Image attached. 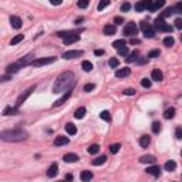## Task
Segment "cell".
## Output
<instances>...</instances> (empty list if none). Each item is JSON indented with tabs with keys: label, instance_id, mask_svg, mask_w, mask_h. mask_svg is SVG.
<instances>
[{
	"label": "cell",
	"instance_id": "ac0fdd59",
	"mask_svg": "<svg viewBox=\"0 0 182 182\" xmlns=\"http://www.w3.org/2000/svg\"><path fill=\"white\" fill-rule=\"evenodd\" d=\"M117 33V28L114 24H105L104 26V34L105 36H113Z\"/></svg>",
	"mask_w": 182,
	"mask_h": 182
},
{
	"label": "cell",
	"instance_id": "f5cc1de1",
	"mask_svg": "<svg viewBox=\"0 0 182 182\" xmlns=\"http://www.w3.org/2000/svg\"><path fill=\"white\" fill-rule=\"evenodd\" d=\"M161 31H165V33H172V27L169 24H165V26L161 28Z\"/></svg>",
	"mask_w": 182,
	"mask_h": 182
},
{
	"label": "cell",
	"instance_id": "9a60e30c",
	"mask_svg": "<svg viewBox=\"0 0 182 182\" xmlns=\"http://www.w3.org/2000/svg\"><path fill=\"white\" fill-rule=\"evenodd\" d=\"M22 19L20 17H17V16H12L10 17V24H12V27L13 28H16V30H19L20 27H22Z\"/></svg>",
	"mask_w": 182,
	"mask_h": 182
},
{
	"label": "cell",
	"instance_id": "d6a6232c",
	"mask_svg": "<svg viewBox=\"0 0 182 182\" xmlns=\"http://www.w3.org/2000/svg\"><path fill=\"white\" fill-rule=\"evenodd\" d=\"M81 67H83V70H84V71H87V73H88V71H91V70L94 68V67H92V64H91L90 61H87V60H84V61H83Z\"/></svg>",
	"mask_w": 182,
	"mask_h": 182
},
{
	"label": "cell",
	"instance_id": "ba28073f",
	"mask_svg": "<svg viewBox=\"0 0 182 182\" xmlns=\"http://www.w3.org/2000/svg\"><path fill=\"white\" fill-rule=\"evenodd\" d=\"M71 94H73V88H70V90H67V91H65V94H64V95H63L61 98H58V100H57V101H56V103L53 104V107H58V105L64 104L65 101H67V100H68V98L71 97Z\"/></svg>",
	"mask_w": 182,
	"mask_h": 182
},
{
	"label": "cell",
	"instance_id": "91938a15",
	"mask_svg": "<svg viewBox=\"0 0 182 182\" xmlns=\"http://www.w3.org/2000/svg\"><path fill=\"white\" fill-rule=\"evenodd\" d=\"M131 44H134V46H135V44H140V43H141V40L140 39H131V41H130Z\"/></svg>",
	"mask_w": 182,
	"mask_h": 182
},
{
	"label": "cell",
	"instance_id": "e7e4bbea",
	"mask_svg": "<svg viewBox=\"0 0 182 182\" xmlns=\"http://www.w3.org/2000/svg\"><path fill=\"white\" fill-rule=\"evenodd\" d=\"M9 78H10V76H3V77H1V81H7Z\"/></svg>",
	"mask_w": 182,
	"mask_h": 182
},
{
	"label": "cell",
	"instance_id": "44dd1931",
	"mask_svg": "<svg viewBox=\"0 0 182 182\" xmlns=\"http://www.w3.org/2000/svg\"><path fill=\"white\" fill-rule=\"evenodd\" d=\"M19 111V108L14 105V107H6L4 110H3V115H14L16 113Z\"/></svg>",
	"mask_w": 182,
	"mask_h": 182
},
{
	"label": "cell",
	"instance_id": "e575fe53",
	"mask_svg": "<svg viewBox=\"0 0 182 182\" xmlns=\"http://www.w3.org/2000/svg\"><path fill=\"white\" fill-rule=\"evenodd\" d=\"M108 64H110V67H111V68H117L118 65H119V60H118L117 57H113V58H110Z\"/></svg>",
	"mask_w": 182,
	"mask_h": 182
},
{
	"label": "cell",
	"instance_id": "d6986e66",
	"mask_svg": "<svg viewBox=\"0 0 182 182\" xmlns=\"http://www.w3.org/2000/svg\"><path fill=\"white\" fill-rule=\"evenodd\" d=\"M155 156L154 155H142L140 158V162L141 164H155Z\"/></svg>",
	"mask_w": 182,
	"mask_h": 182
},
{
	"label": "cell",
	"instance_id": "7a4b0ae2",
	"mask_svg": "<svg viewBox=\"0 0 182 182\" xmlns=\"http://www.w3.org/2000/svg\"><path fill=\"white\" fill-rule=\"evenodd\" d=\"M0 138L3 141H24L28 138V134L24 130H9V131H1L0 132Z\"/></svg>",
	"mask_w": 182,
	"mask_h": 182
},
{
	"label": "cell",
	"instance_id": "d4e9b609",
	"mask_svg": "<svg viewBox=\"0 0 182 182\" xmlns=\"http://www.w3.org/2000/svg\"><path fill=\"white\" fill-rule=\"evenodd\" d=\"M174 117H175V108H174V107L167 108L165 113H164V118H165V119H171V118H174Z\"/></svg>",
	"mask_w": 182,
	"mask_h": 182
},
{
	"label": "cell",
	"instance_id": "7dc6e473",
	"mask_svg": "<svg viewBox=\"0 0 182 182\" xmlns=\"http://www.w3.org/2000/svg\"><path fill=\"white\" fill-rule=\"evenodd\" d=\"M141 85H142L144 88H149V87H151V80L142 78V80H141Z\"/></svg>",
	"mask_w": 182,
	"mask_h": 182
},
{
	"label": "cell",
	"instance_id": "e0dca14e",
	"mask_svg": "<svg viewBox=\"0 0 182 182\" xmlns=\"http://www.w3.org/2000/svg\"><path fill=\"white\" fill-rule=\"evenodd\" d=\"M20 68H23V67L19 64V61H17V63H13V64L9 65V67L6 68V73H7V74H13V73H17Z\"/></svg>",
	"mask_w": 182,
	"mask_h": 182
},
{
	"label": "cell",
	"instance_id": "be15d7a7",
	"mask_svg": "<svg viewBox=\"0 0 182 182\" xmlns=\"http://www.w3.org/2000/svg\"><path fill=\"white\" fill-rule=\"evenodd\" d=\"M65 179H67V181H73V175H71V174H67V175H65Z\"/></svg>",
	"mask_w": 182,
	"mask_h": 182
},
{
	"label": "cell",
	"instance_id": "6f0895ef",
	"mask_svg": "<svg viewBox=\"0 0 182 182\" xmlns=\"http://www.w3.org/2000/svg\"><path fill=\"white\" fill-rule=\"evenodd\" d=\"M104 49H97V50H95V51H94V54H95V56H103V54H104Z\"/></svg>",
	"mask_w": 182,
	"mask_h": 182
},
{
	"label": "cell",
	"instance_id": "9f6ffc18",
	"mask_svg": "<svg viewBox=\"0 0 182 182\" xmlns=\"http://www.w3.org/2000/svg\"><path fill=\"white\" fill-rule=\"evenodd\" d=\"M50 3H51L53 6H60L63 3V0H50Z\"/></svg>",
	"mask_w": 182,
	"mask_h": 182
},
{
	"label": "cell",
	"instance_id": "003e7915",
	"mask_svg": "<svg viewBox=\"0 0 182 182\" xmlns=\"http://www.w3.org/2000/svg\"><path fill=\"white\" fill-rule=\"evenodd\" d=\"M181 155H182V151H181Z\"/></svg>",
	"mask_w": 182,
	"mask_h": 182
},
{
	"label": "cell",
	"instance_id": "94428289",
	"mask_svg": "<svg viewBox=\"0 0 182 182\" xmlns=\"http://www.w3.org/2000/svg\"><path fill=\"white\" fill-rule=\"evenodd\" d=\"M175 10H176V13H182V3H179V4L175 7Z\"/></svg>",
	"mask_w": 182,
	"mask_h": 182
},
{
	"label": "cell",
	"instance_id": "277c9868",
	"mask_svg": "<svg viewBox=\"0 0 182 182\" xmlns=\"http://www.w3.org/2000/svg\"><path fill=\"white\" fill-rule=\"evenodd\" d=\"M141 28H142L144 36H145L147 39H151V37H154V36H155V27L148 26L145 22H141Z\"/></svg>",
	"mask_w": 182,
	"mask_h": 182
},
{
	"label": "cell",
	"instance_id": "6125c7cd",
	"mask_svg": "<svg viewBox=\"0 0 182 182\" xmlns=\"http://www.w3.org/2000/svg\"><path fill=\"white\" fill-rule=\"evenodd\" d=\"M145 61H147V58H142V57H141V58L138 57V60H137V63H138V64H144Z\"/></svg>",
	"mask_w": 182,
	"mask_h": 182
},
{
	"label": "cell",
	"instance_id": "1f68e13d",
	"mask_svg": "<svg viewBox=\"0 0 182 182\" xmlns=\"http://www.w3.org/2000/svg\"><path fill=\"white\" fill-rule=\"evenodd\" d=\"M23 39H24L23 34H17V36H14L13 39H12V41H10V46H16V44H19Z\"/></svg>",
	"mask_w": 182,
	"mask_h": 182
},
{
	"label": "cell",
	"instance_id": "7c38bea8",
	"mask_svg": "<svg viewBox=\"0 0 182 182\" xmlns=\"http://www.w3.org/2000/svg\"><path fill=\"white\" fill-rule=\"evenodd\" d=\"M130 74H131V70L128 67H125V68H118L117 71H115V77H118V78H125V77H128Z\"/></svg>",
	"mask_w": 182,
	"mask_h": 182
},
{
	"label": "cell",
	"instance_id": "60d3db41",
	"mask_svg": "<svg viewBox=\"0 0 182 182\" xmlns=\"http://www.w3.org/2000/svg\"><path fill=\"white\" fill-rule=\"evenodd\" d=\"M152 132L154 134H159L161 132V124L159 122H152Z\"/></svg>",
	"mask_w": 182,
	"mask_h": 182
},
{
	"label": "cell",
	"instance_id": "3957f363",
	"mask_svg": "<svg viewBox=\"0 0 182 182\" xmlns=\"http://www.w3.org/2000/svg\"><path fill=\"white\" fill-rule=\"evenodd\" d=\"M138 30H140L138 26H137L134 22H130V23H127V24H125V27H124V30H122V31H124V34H125V36L134 37V36H137V34H138Z\"/></svg>",
	"mask_w": 182,
	"mask_h": 182
},
{
	"label": "cell",
	"instance_id": "cb8c5ba5",
	"mask_svg": "<svg viewBox=\"0 0 182 182\" xmlns=\"http://www.w3.org/2000/svg\"><path fill=\"white\" fill-rule=\"evenodd\" d=\"M105 161H107V156L105 155H101V156H97L95 159H92L91 162H92V165H95V167H100V165H103Z\"/></svg>",
	"mask_w": 182,
	"mask_h": 182
},
{
	"label": "cell",
	"instance_id": "f6af8a7d",
	"mask_svg": "<svg viewBox=\"0 0 182 182\" xmlns=\"http://www.w3.org/2000/svg\"><path fill=\"white\" fill-rule=\"evenodd\" d=\"M108 4H110V0H101V1L98 3V10H104Z\"/></svg>",
	"mask_w": 182,
	"mask_h": 182
},
{
	"label": "cell",
	"instance_id": "f1b7e54d",
	"mask_svg": "<svg viewBox=\"0 0 182 182\" xmlns=\"http://www.w3.org/2000/svg\"><path fill=\"white\" fill-rule=\"evenodd\" d=\"M149 142H151V138H149L148 135H142V137L140 138V145H141L142 148H147V147L149 145Z\"/></svg>",
	"mask_w": 182,
	"mask_h": 182
},
{
	"label": "cell",
	"instance_id": "7bdbcfd3",
	"mask_svg": "<svg viewBox=\"0 0 182 182\" xmlns=\"http://www.w3.org/2000/svg\"><path fill=\"white\" fill-rule=\"evenodd\" d=\"M117 50H118V54H119V56H128V47H127V46H122V47H119Z\"/></svg>",
	"mask_w": 182,
	"mask_h": 182
},
{
	"label": "cell",
	"instance_id": "2e32d148",
	"mask_svg": "<svg viewBox=\"0 0 182 182\" xmlns=\"http://www.w3.org/2000/svg\"><path fill=\"white\" fill-rule=\"evenodd\" d=\"M57 172H58V165L54 162V164L50 165V168L47 169V176H49V178H54V176L57 175Z\"/></svg>",
	"mask_w": 182,
	"mask_h": 182
},
{
	"label": "cell",
	"instance_id": "603a6c76",
	"mask_svg": "<svg viewBox=\"0 0 182 182\" xmlns=\"http://www.w3.org/2000/svg\"><path fill=\"white\" fill-rule=\"evenodd\" d=\"M151 78H152L154 81H162L164 76H162V73H161L159 70H152V73H151Z\"/></svg>",
	"mask_w": 182,
	"mask_h": 182
},
{
	"label": "cell",
	"instance_id": "b9f144b4",
	"mask_svg": "<svg viewBox=\"0 0 182 182\" xmlns=\"http://www.w3.org/2000/svg\"><path fill=\"white\" fill-rule=\"evenodd\" d=\"M88 4H90V0H78V3H77V6L80 9H85Z\"/></svg>",
	"mask_w": 182,
	"mask_h": 182
},
{
	"label": "cell",
	"instance_id": "4316f807",
	"mask_svg": "<svg viewBox=\"0 0 182 182\" xmlns=\"http://www.w3.org/2000/svg\"><path fill=\"white\" fill-rule=\"evenodd\" d=\"M138 57H140V51H138V50H134V51L127 57V61H128V63H134V61L138 60Z\"/></svg>",
	"mask_w": 182,
	"mask_h": 182
},
{
	"label": "cell",
	"instance_id": "30bf717a",
	"mask_svg": "<svg viewBox=\"0 0 182 182\" xmlns=\"http://www.w3.org/2000/svg\"><path fill=\"white\" fill-rule=\"evenodd\" d=\"M164 4H165V0H154L148 10H149V12H156V10H159L161 7H164Z\"/></svg>",
	"mask_w": 182,
	"mask_h": 182
},
{
	"label": "cell",
	"instance_id": "f546056e",
	"mask_svg": "<svg viewBox=\"0 0 182 182\" xmlns=\"http://www.w3.org/2000/svg\"><path fill=\"white\" fill-rule=\"evenodd\" d=\"M65 131H67L70 135H74V134H77V128H76V125H74V124H71V122L65 124Z\"/></svg>",
	"mask_w": 182,
	"mask_h": 182
},
{
	"label": "cell",
	"instance_id": "9c48e42d",
	"mask_svg": "<svg viewBox=\"0 0 182 182\" xmlns=\"http://www.w3.org/2000/svg\"><path fill=\"white\" fill-rule=\"evenodd\" d=\"M63 40H64V44H65V46H68V44H73V43L78 41V40H80V34L73 31L70 36H67V37H65V39H63Z\"/></svg>",
	"mask_w": 182,
	"mask_h": 182
},
{
	"label": "cell",
	"instance_id": "7402d4cb",
	"mask_svg": "<svg viewBox=\"0 0 182 182\" xmlns=\"http://www.w3.org/2000/svg\"><path fill=\"white\" fill-rule=\"evenodd\" d=\"M92 179V172L91 171H83L81 172V181L83 182H88Z\"/></svg>",
	"mask_w": 182,
	"mask_h": 182
},
{
	"label": "cell",
	"instance_id": "52a82bcc",
	"mask_svg": "<svg viewBox=\"0 0 182 182\" xmlns=\"http://www.w3.org/2000/svg\"><path fill=\"white\" fill-rule=\"evenodd\" d=\"M34 88H36V87H30V88H28L27 91H24V94H22V95H20L19 98H17V103H16V107H17V108H20V105H22L23 103H24V101H26L27 97H28V95H30V94H31V92L34 91Z\"/></svg>",
	"mask_w": 182,
	"mask_h": 182
},
{
	"label": "cell",
	"instance_id": "ffe728a7",
	"mask_svg": "<svg viewBox=\"0 0 182 182\" xmlns=\"http://www.w3.org/2000/svg\"><path fill=\"white\" fill-rule=\"evenodd\" d=\"M165 24H167V23H165V19L159 16L158 19H155V23H154V27H155L156 30H159V31H161V28H162V27L165 26Z\"/></svg>",
	"mask_w": 182,
	"mask_h": 182
},
{
	"label": "cell",
	"instance_id": "f35d334b",
	"mask_svg": "<svg viewBox=\"0 0 182 182\" xmlns=\"http://www.w3.org/2000/svg\"><path fill=\"white\" fill-rule=\"evenodd\" d=\"M100 117H101V119H104V121H107V122L111 121V115H110L108 111H101V113H100Z\"/></svg>",
	"mask_w": 182,
	"mask_h": 182
},
{
	"label": "cell",
	"instance_id": "4dcf8cb0",
	"mask_svg": "<svg viewBox=\"0 0 182 182\" xmlns=\"http://www.w3.org/2000/svg\"><path fill=\"white\" fill-rule=\"evenodd\" d=\"M84 115H85V108H84V107H80V108H77V110H76V113H74V117L77 118V119L84 118Z\"/></svg>",
	"mask_w": 182,
	"mask_h": 182
},
{
	"label": "cell",
	"instance_id": "5b68a950",
	"mask_svg": "<svg viewBox=\"0 0 182 182\" xmlns=\"http://www.w3.org/2000/svg\"><path fill=\"white\" fill-rule=\"evenodd\" d=\"M56 61V57H43V58H37V60H34L31 65H34V67H41V65H47V64H51Z\"/></svg>",
	"mask_w": 182,
	"mask_h": 182
},
{
	"label": "cell",
	"instance_id": "11a10c76",
	"mask_svg": "<svg viewBox=\"0 0 182 182\" xmlns=\"http://www.w3.org/2000/svg\"><path fill=\"white\" fill-rule=\"evenodd\" d=\"M141 1H142L145 6H147V9H149V6L152 4V1H154V0H141Z\"/></svg>",
	"mask_w": 182,
	"mask_h": 182
},
{
	"label": "cell",
	"instance_id": "5bb4252c",
	"mask_svg": "<svg viewBox=\"0 0 182 182\" xmlns=\"http://www.w3.org/2000/svg\"><path fill=\"white\" fill-rule=\"evenodd\" d=\"M70 142V140H68V137H64V135H58L56 140H54V145L56 147H61V145H67V144Z\"/></svg>",
	"mask_w": 182,
	"mask_h": 182
},
{
	"label": "cell",
	"instance_id": "484cf974",
	"mask_svg": "<svg viewBox=\"0 0 182 182\" xmlns=\"http://www.w3.org/2000/svg\"><path fill=\"white\" fill-rule=\"evenodd\" d=\"M164 168H165V171L172 172V171H175V169H176V162H175V161H167V162H165V165H164Z\"/></svg>",
	"mask_w": 182,
	"mask_h": 182
},
{
	"label": "cell",
	"instance_id": "8d00e7d4",
	"mask_svg": "<svg viewBox=\"0 0 182 182\" xmlns=\"http://www.w3.org/2000/svg\"><path fill=\"white\" fill-rule=\"evenodd\" d=\"M87 151H88V154H97V152L100 151V145H97V144H94V145H90Z\"/></svg>",
	"mask_w": 182,
	"mask_h": 182
},
{
	"label": "cell",
	"instance_id": "8fae6325",
	"mask_svg": "<svg viewBox=\"0 0 182 182\" xmlns=\"http://www.w3.org/2000/svg\"><path fill=\"white\" fill-rule=\"evenodd\" d=\"M33 61H34V54H28V56H26V57H23V58L19 60V64L22 65V67H24V65L31 64Z\"/></svg>",
	"mask_w": 182,
	"mask_h": 182
},
{
	"label": "cell",
	"instance_id": "ab89813d",
	"mask_svg": "<svg viewBox=\"0 0 182 182\" xmlns=\"http://www.w3.org/2000/svg\"><path fill=\"white\" fill-rule=\"evenodd\" d=\"M135 10H137V12H144V10H147V6L140 0V1L135 4Z\"/></svg>",
	"mask_w": 182,
	"mask_h": 182
},
{
	"label": "cell",
	"instance_id": "74e56055",
	"mask_svg": "<svg viewBox=\"0 0 182 182\" xmlns=\"http://www.w3.org/2000/svg\"><path fill=\"white\" fill-rule=\"evenodd\" d=\"M174 13H176V10H175V7H169V9H167L164 13L161 14V17H168V16H171V14H174Z\"/></svg>",
	"mask_w": 182,
	"mask_h": 182
},
{
	"label": "cell",
	"instance_id": "681fc988",
	"mask_svg": "<svg viewBox=\"0 0 182 182\" xmlns=\"http://www.w3.org/2000/svg\"><path fill=\"white\" fill-rule=\"evenodd\" d=\"M130 9H131V3H130V1H125V3L121 6V12H128Z\"/></svg>",
	"mask_w": 182,
	"mask_h": 182
},
{
	"label": "cell",
	"instance_id": "680465c9",
	"mask_svg": "<svg viewBox=\"0 0 182 182\" xmlns=\"http://www.w3.org/2000/svg\"><path fill=\"white\" fill-rule=\"evenodd\" d=\"M114 23H115V24H122L124 20H122V17H115V19H114Z\"/></svg>",
	"mask_w": 182,
	"mask_h": 182
},
{
	"label": "cell",
	"instance_id": "c3c4849f",
	"mask_svg": "<svg viewBox=\"0 0 182 182\" xmlns=\"http://www.w3.org/2000/svg\"><path fill=\"white\" fill-rule=\"evenodd\" d=\"M94 88H95V84H92V83H88V84L84 85V91H85V92H90V91H92Z\"/></svg>",
	"mask_w": 182,
	"mask_h": 182
},
{
	"label": "cell",
	"instance_id": "8992f818",
	"mask_svg": "<svg viewBox=\"0 0 182 182\" xmlns=\"http://www.w3.org/2000/svg\"><path fill=\"white\" fill-rule=\"evenodd\" d=\"M84 54L83 50H68V51L63 53V58L65 60H70V58H77V57H81Z\"/></svg>",
	"mask_w": 182,
	"mask_h": 182
},
{
	"label": "cell",
	"instance_id": "f907efd6",
	"mask_svg": "<svg viewBox=\"0 0 182 182\" xmlns=\"http://www.w3.org/2000/svg\"><path fill=\"white\" fill-rule=\"evenodd\" d=\"M175 137H176L178 140H182V128L181 127H176V130H175Z\"/></svg>",
	"mask_w": 182,
	"mask_h": 182
},
{
	"label": "cell",
	"instance_id": "4fadbf2b",
	"mask_svg": "<svg viewBox=\"0 0 182 182\" xmlns=\"http://www.w3.org/2000/svg\"><path fill=\"white\" fill-rule=\"evenodd\" d=\"M147 174H149V175H152V176H159L161 175V168L158 167V165H151V167H148L147 168Z\"/></svg>",
	"mask_w": 182,
	"mask_h": 182
},
{
	"label": "cell",
	"instance_id": "ee69618b",
	"mask_svg": "<svg viewBox=\"0 0 182 182\" xmlns=\"http://www.w3.org/2000/svg\"><path fill=\"white\" fill-rule=\"evenodd\" d=\"M119 148H121V144H113V145L110 147V151H111L113 154H117L118 151H119Z\"/></svg>",
	"mask_w": 182,
	"mask_h": 182
},
{
	"label": "cell",
	"instance_id": "db71d44e",
	"mask_svg": "<svg viewBox=\"0 0 182 182\" xmlns=\"http://www.w3.org/2000/svg\"><path fill=\"white\" fill-rule=\"evenodd\" d=\"M124 94L125 95H135V90L134 88H127V90L124 91Z\"/></svg>",
	"mask_w": 182,
	"mask_h": 182
},
{
	"label": "cell",
	"instance_id": "bcb514c9",
	"mask_svg": "<svg viewBox=\"0 0 182 182\" xmlns=\"http://www.w3.org/2000/svg\"><path fill=\"white\" fill-rule=\"evenodd\" d=\"M159 50H151V51L148 53V58H156V57H159Z\"/></svg>",
	"mask_w": 182,
	"mask_h": 182
},
{
	"label": "cell",
	"instance_id": "83f0119b",
	"mask_svg": "<svg viewBox=\"0 0 182 182\" xmlns=\"http://www.w3.org/2000/svg\"><path fill=\"white\" fill-rule=\"evenodd\" d=\"M63 159H64L65 162H76L78 159V156L76 155V154H73V152H70V154H65V155L63 156Z\"/></svg>",
	"mask_w": 182,
	"mask_h": 182
},
{
	"label": "cell",
	"instance_id": "816d5d0a",
	"mask_svg": "<svg viewBox=\"0 0 182 182\" xmlns=\"http://www.w3.org/2000/svg\"><path fill=\"white\" fill-rule=\"evenodd\" d=\"M175 28L182 30V19H176V20H175Z\"/></svg>",
	"mask_w": 182,
	"mask_h": 182
},
{
	"label": "cell",
	"instance_id": "6da1fadb",
	"mask_svg": "<svg viewBox=\"0 0 182 182\" xmlns=\"http://www.w3.org/2000/svg\"><path fill=\"white\" fill-rule=\"evenodd\" d=\"M74 74L71 71H65L61 76H58V78L56 80L54 83V87H53V92L54 94H60L63 91H67L70 88H73L74 85Z\"/></svg>",
	"mask_w": 182,
	"mask_h": 182
},
{
	"label": "cell",
	"instance_id": "836d02e7",
	"mask_svg": "<svg viewBox=\"0 0 182 182\" xmlns=\"http://www.w3.org/2000/svg\"><path fill=\"white\" fill-rule=\"evenodd\" d=\"M122 46H127V41L124 39L115 40V41L113 43V47H115V49H119V47H122Z\"/></svg>",
	"mask_w": 182,
	"mask_h": 182
},
{
	"label": "cell",
	"instance_id": "03108f58",
	"mask_svg": "<svg viewBox=\"0 0 182 182\" xmlns=\"http://www.w3.org/2000/svg\"><path fill=\"white\" fill-rule=\"evenodd\" d=\"M181 41H182V34H181Z\"/></svg>",
	"mask_w": 182,
	"mask_h": 182
},
{
	"label": "cell",
	"instance_id": "d590c367",
	"mask_svg": "<svg viewBox=\"0 0 182 182\" xmlns=\"http://www.w3.org/2000/svg\"><path fill=\"white\" fill-rule=\"evenodd\" d=\"M174 43H175V40H174L172 36H168V37H165V39H164V44H165L167 47H172V46H174Z\"/></svg>",
	"mask_w": 182,
	"mask_h": 182
}]
</instances>
